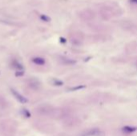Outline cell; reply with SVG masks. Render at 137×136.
I'll return each instance as SVG.
<instances>
[{"label":"cell","instance_id":"4","mask_svg":"<svg viewBox=\"0 0 137 136\" xmlns=\"http://www.w3.org/2000/svg\"><path fill=\"white\" fill-rule=\"evenodd\" d=\"M40 19L42 20H43V21H45V22H49V21H50V18H49L48 16H47V15H44V14H42L40 16Z\"/></svg>","mask_w":137,"mask_h":136},{"label":"cell","instance_id":"3","mask_svg":"<svg viewBox=\"0 0 137 136\" xmlns=\"http://www.w3.org/2000/svg\"><path fill=\"white\" fill-rule=\"evenodd\" d=\"M11 66L15 70H17V71H19V70H23V69H24V67H23V65H22V63H20L17 60H13L12 63H11Z\"/></svg>","mask_w":137,"mask_h":136},{"label":"cell","instance_id":"5","mask_svg":"<svg viewBox=\"0 0 137 136\" xmlns=\"http://www.w3.org/2000/svg\"><path fill=\"white\" fill-rule=\"evenodd\" d=\"M24 74V71L23 70H19V71H16V73H15V75L16 76H23Z\"/></svg>","mask_w":137,"mask_h":136},{"label":"cell","instance_id":"2","mask_svg":"<svg viewBox=\"0 0 137 136\" xmlns=\"http://www.w3.org/2000/svg\"><path fill=\"white\" fill-rule=\"evenodd\" d=\"M31 61L32 63L35 64V65H39V66H43V65H44L45 64V59L44 58H43L41 57H35V58H33L31 59Z\"/></svg>","mask_w":137,"mask_h":136},{"label":"cell","instance_id":"1","mask_svg":"<svg viewBox=\"0 0 137 136\" xmlns=\"http://www.w3.org/2000/svg\"><path fill=\"white\" fill-rule=\"evenodd\" d=\"M11 93H12L13 95L15 97V99H17L19 102L23 103V104H24V103H26L27 102H28V100H27L26 98H25L24 96H23L20 93H19L18 91H16L15 89H11Z\"/></svg>","mask_w":137,"mask_h":136}]
</instances>
